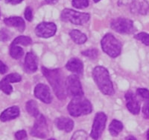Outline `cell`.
Listing matches in <instances>:
<instances>
[{
  "label": "cell",
  "mask_w": 149,
  "mask_h": 140,
  "mask_svg": "<svg viewBox=\"0 0 149 140\" xmlns=\"http://www.w3.org/2000/svg\"><path fill=\"white\" fill-rule=\"evenodd\" d=\"M42 72L46 80L51 84L52 88L58 98L63 100L66 98V82L63 78V73L61 69H49L45 67H42Z\"/></svg>",
  "instance_id": "6da1fadb"
},
{
  "label": "cell",
  "mask_w": 149,
  "mask_h": 140,
  "mask_svg": "<svg viewBox=\"0 0 149 140\" xmlns=\"http://www.w3.org/2000/svg\"><path fill=\"white\" fill-rule=\"evenodd\" d=\"M93 77L98 89L102 91V93L107 96L114 94L115 91L113 85L110 80V74L107 68L102 66L95 67L93 71Z\"/></svg>",
  "instance_id": "7a4b0ae2"
},
{
  "label": "cell",
  "mask_w": 149,
  "mask_h": 140,
  "mask_svg": "<svg viewBox=\"0 0 149 140\" xmlns=\"http://www.w3.org/2000/svg\"><path fill=\"white\" fill-rule=\"evenodd\" d=\"M67 109L72 117H78L90 114L93 110V107L88 100L83 96H79L72 98L68 105Z\"/></svg>",
  "instance_id": "3957f363"
},
{
  "label": "cell",
  "mask_w": 149,
  "mask_h": 140,
  "mask_svg": "<svg viewBox=\"0 0 149 140\" xmlns=\"http://www.w3.org/2000/svg\"><path fill=\"white\" fill-rule=\"evenodd\" d=\"M101 45L104 52L112 58L119 56L122 52V43L111 34H107L104 36Z\"/></svg>",
  "instance_id": "277c9868"
},
{
  "label": "cell",
  "mask_w": 149,
  "mask_h": 140,
  "mask_svg": "<svg viewBox=\"0 0 149 140\" xmlns=\"http://www.w3.org/2000/svg\"><path fill=\"white\" fill-rule=\"evenodd\" d=\"M61 18L62 21L71 22L76 25H82L88 22L90 15L86 13H81L69 8H65L61 12Z\"/></svg>",
  "instance_id": "5b68a950"
},
{
  "label": "cell",
  "mask_w": 149,
  "mask_h": 140,
  "mask_svg": "<svg viewBox=\"0 0 149 140\" xmlns=\"http://www.w3.org/2000/svg\"><path fill=\"white\" fill-rule=\"evenodd\" d=\"M66 88L67 95L72 98L83 96L84 91L78 75H70L66 78Z\"/></svg>",
  "instance_id": "8992f818"
},
{
  "label": "cell",
  "mask_w": 149,
  "mask_h": 140,
  "mask_svg": "<svg viewBox=\"0 0 149 140\" xmlns=\"http://www.w3.org/2000/svg\"><path fill=\"white\" fill-rule=\"evenodd\" d=\"M113 30L122 34H132L135 32L136 28L132 20L126 18H116L110 23Z\"/></svg>",
  "instance_id": "52a82bcc"
},
{
  "label": "cell",
  "mask_w": 149,
  "mask_h": 140,
  "mask_svg": "<svg viewBox=\"0 0 149 140\" xmlns=\"http://www.w3.org/2000/svg\"><path fill=\"white\" fill-rule=\"evenodd\" d=\"M31 135L34 137L40 139H44L47 137L49 134V128H48L47 121L44 116L40 114L36 117L34 125L31 129Z\"/></svg>",
  "instance_id": "ba28073f"
},
{
  "label": "cell",
  "mask_w": 149,
  "mask_h": 140,
  "mask_svg": "<svg viewBox=\"0 0 149 140\" xmlns=\"http://www.w3.org/2000/svg\"><path fill=\"white\" fill-rule=\"evenodd\" d=\"M107 121V116L103 112H98L95 114V119L93 121L90 137L94 140H98L102 135L104 130L105 125Z\"/></svg>",
  "instance_id": "9c48e42d"
},
{
  "label": "cell",
  "mask_w": 149,
  "mask_h": 140,
  "mask_svg": "<svg viewBox=\"0 0 149 140\" xmlns=\"http://www.w3.org/2000/svg\"><path fill=\"white\" fill-rule=\"evenodd\" d=\"M57 31V26L53 22H42L35 28V34L38 37L47 39L52 37Z\"/></svg>",
  "instance_id": "30bf717a"
},
{
  "label": "cell",
  "mask_w": 149,
  "mask_h": 140,
  "mask_svg": "<svg viewBox=\"0 0 149 140\" xmlns=\"http://www.w3.org/2000/svg\"><path fill=\"white\" fill-rule=\"evenodd\" d=\"M34 96L36 98L42 101L46 104H49L52 102V97L51 92L49 87L44 84H38L36 85L34 91Z\"/></svg>",
  "instance_id": "8fae6325"
},
{
  "label": "cell",
  "mask_w": 149,
  "mask_h": 140,
  "mask_svg": "<svg viewBox=\"0 0 149 140\" xmlns=\"http://www.w3.org/2000/svg\"><path fill=\"white\" fill-rule=\"evenodd\" d=\"M126 106L129 111L134 115L139 114L140 111V102L132 91H127L125 93Z\"/></svg>",
  "instance_id": "7c38bea8"
},
{
  "label": "cell",
  "mask_w": 149,
  "mask_h": 140,
  "mask_svg": "<svg viewBox=\"0 0 149 140\" xmlns=\"http://www.w3.org/2000/svg\"><path fill=\"white\" fill-rule=\"evenodd\" d=\"M38 68V60L35 54L32 52L27 53L24 63V69L26 73H32Z\"/></svg>",
  "instance_id": "4fadbf2b"
},
{
  "label": "cell",
  "mask_w": 149,
  "mask_h": 140,
  "mask_svg": "<svg viewBox=\"0 0 149 140\" xmlns=\"http://www.w3.org/2000/svg\"><path fill=\"white\" fill-rule=\"evenodd\" d=\"M148 10L149 5L146 0H132L130 4V10L133 14L146 15Z\"/></svg>",
  "instance_id": "5bb4252c"
},
{
  "label": "cell",
  "mask_w": 149,
  "mask_h": 140,
  "mask_svg": "<svg viewBox=\"0 0 149 140\" xmlns=\"http://www.w3.org/2000/svg\"><path fill=\"white\" fill-rule=\"evenodd\" d=\"M66 68L71 71L74 74L82 75L84 72V65L81 61L78 58H72L68 61L66 65Z\"/></svg>",
  "instance_id": "9a60e30c"
},
{
  "label": "cell",
  "mask_w": 149,
  "mask_h": 140,
  "mask_svg": "<svg viewBox=\"0 0 149 140\" xmlns=\"http://www.w3.org/2000/svg\"><path fill=\"white\" fill-rule=\"evenodd\" d=\"M55 125L59 130L70 133L74 128V121L67 117H59L55 120Z\"/></svg>",
  "instance_id": "2e32d148"
},
{
  "label": "cell",
  "mask_w": 149,
  "mask_h": 140,
  "mask_svg": "<svg viewBox=\"0 0 149 140\" xmlns=\"http://www.w3.org/2000/svg\"><path fill=\"white\" fill-rule=\"evenodd\" d=\"M6 25L17 28L19 32H23L26 28V24L23 19L19 16H11L6 18L4 20Z\"/></svg>",
  "instance_id": "e0dca14e"
},
{
  "label": "cell",
  "mask_w": 149,
  "mask_h": 140,
  "mask_svg": "<svg viewBox=\"0 0 149 140\" xmlns=\"http://www.w3.org/2000/svg\"><path fill=\"white\" fill-rule=\"evenodd\" d=\"M19 115V108L17 106H12L4 110L0 115V120L2 121H8L14 119Z\"/></svg>",
  "instance_id": "ac0fdd59"
},
{
  "label": "cell",
  "mask_w": 149,
  "mask_h": 140,
  "mask_svg": "<svg viewBox=\"0 0 149 140\" xmlns=\"http://www.w3.org/2000/svg\"><path fill=\"white\" fill-rule=\"evenodd\" d=\"M70 36L73 42L78 45L84 44L87 40L86 36L78 30H72L70 33Z\"/></svg>",
  "instance_id": "d6986e66"
},
{
  "label": "cell",
  "mask_w": 149,
  "mask_h": 140,
  "mask_svg": "<svg viewBox=\"0 0 149 140\" xmlns=\"http://www.w3.org/2000/svg\"><path fill=\"white\" fill-rule=\"evenodd\" d=\"M123 129V125L120 121L113 119L109 126V131L113 137H117Z\"/></svg>",
  "instance_id": "ffe728a7"
},
{
  "label": "cell",
  "mask_w": 149,
  "mask_h": 140,
  "mask_svg": "<svg viewBox=\"0 0 149 140\" xmlns=\"http://www.w3.org/2000/svg\"><path fill=\"white\" fill-rule=\"evenodd\" d=\"M26 108L29 114L31 115V117H34V118L37 117L40 114L38 107H37V102L34 100H29V102H27L26 105Z\"/></svg>",
  "instance_id": "44dd1931"
},
{
  "label": "cell",
  "mask_w": 149,
  "mask_h": 140,
  "mask_svg": "<svg viewBox=\"0 0 149 140\" xmlns=\"http://www.w3.org/2000/svg\"><path fill=\"white\" fill-rule=\"evenodd\" d=\"M24 54L23 49L22 47H19L17 45H12L10 47V55L12 58L15 59H20Z\"/></svg>",
  "instance_id": "7402d4cb"
},
{
  "label": "cell",
  "mask_w": 149,
  "mask_h": 140,
  "mask_svg": "<svg viewBox=\"0 0 149 140\" xmlns=\"http://www.w3.org/2000/svg\"><path fill=\"white\" fill-rule=\"evenodd\" d=\"M32 43V40L29 36H19L18 37L16 38L12 45H22L24 46H28Z\"/></svg>",
  "instance_id": "603a6c76"
},
{
  "label": "cell",
  "mask_w": 149,
  "mask_h": 140,
  "mask_svg": "<svg viewBox=\"0 0 149 140\" xmlns=\"http://www.w3.org/2000/svg\"><path fill=\"white\" fill-rule=\"evenodd\" d=\"M0 89L2 90L4 93L8 95L12 93V91H13V88L10 85V82L5 80V78L2 79L0 82Z\"/></svg>",
  "instance_id": "cb8c5ba5"
},
{
  "label": "cell",
  "mask_w": 149,
  "mask_h": 140,
  "mask_svg": "<svg viewBox=\"0 0 149 140\" xmlns=\"http://www.w3.org/2000/svg\"><path fill=\"white\" fill-rule=\"evenodd\" d=\"M89 0H72V5L78 9H84L89 6Z\"/></svg>",
  "instance_id": "d4e9b609"
},
{
  "label": "cell",
  "mask_w": 149,
  "mask_h": 140,
  "mask_svg": "<svg viewBox=\"0 0 149 140\" xmlns=\"http://www.w3.org/2000/svg\"><path fill=\"white\" fill-rule=\"evenodd\" d=\"M134 37L139 41H140L142 44L149 46V34H147V33L141 32L134 36Z\"/></svg>",
  "instance_id": "484cf974"
},
{
  "label": "cell",
  "mask_w": 149,
  "mask_h": 140,
  "mask_svg": "<svg viewBox=\"0 0 149 140\" xmlns=\"http://www.w3.org/2000/svg\"><path fill=\"white\" fill-rule=\"evenodd\" d=\"M5 79L10 83L19 82H20L22 80V77H21L20 75L17 73H10V74L7 75L5 77Z\"/></svg>",
  "instance_id": "4316f807"
},
{
  "label": "cell",
  "mask_w": 149,
  "mask_h": 140,
  "mask_svg": "<svg viewBox=\"0 0 149 140\" xmlns=\"http://www.w3.org/2000/svg\"><path fill=\"white\" fill-rule=\"evenodd\" d=\"M82 55L86 56V57L90 58V59H96L97 56L98 55V50L95 49V48H92V49L86 50V51H82Z\"/></svg>",
  "instance_id": "83f0119b"
},
{
  "label": "cell",
  "mask_w": 149,
  "mask_h": 140,
  "mask_svg": "<svg viewBox=\"0 0 149 140\" xmlns=\"http://www.w3.org/2000/svg\"><path fill=\"white\" fill-rule=\"evenodd\" d=\"M71 140H87L86 133L83 130H78L73 134Z\"/></svg>",
  "instance_id": "f1b7e54d"
},
{
  "label": "cell",
  "mask_w": 149,
  "mask_h": 140,
  "mask_svg": "<svg viewBox=\"0 0 149 140\" xmlns=\"http://www.w3.org/2000/svg\"><path fill=\"white\" fill-rule=\"evenodd\" d=\"M136 93L146 102H149V91L146 88H138Z\"/></svg>",
  "instance_id": "f546056e"
},
{
  "label": "cell",
  "mask_w": 149,
  "mask_h": 140,
  "mask_svg": "<svg viewBox=\"0 0 149 140\" xmlns=\"http://www.w3.org/2000/svg\"><path fill=\"white\" fill-rule=\"evenodd\" d=\"M10 39V33L7 29L2 28L0 30V41L6 42Z\"/></svg>",
  "instance_id": "4dcf8cb0"
},
{
  "label": "cell",
  "mask_w": 149,
  "mask_h": 140,
  "mask_svg": "<svg viewBox=\"0 0 149 140\" xmlns=\"http://www.w3.org/2000/svg\"><path fill=\"white\" fill-rule=\"evenodd\" d=\"M25 18L29 22H31L33 19V11L31 7L26 8L25 10Z\"/></svg>",
  "instance_id": "1f68e13d"
},
{
  "label": "cell",
  "mask_w": 149,
  "mask_h": 140,
  "mask_svg": "<svg viewBox=\"0 0 149 140\" xmlns=\"http://www.w3.org/2000/svg\"><path fill=\"white\" fill-rule=\"evenodd\" d=\"M26 137H27V133L25 130H18L15 133V138L17 140H22L24 139H26Z\"/></svg>",
  "instance_id": "d6a6232c"
},
{
  "label": "cell",
  "mask_w": 149,
  "mask_h": 140,
  "mask_svg": "<svg viewBox=\"0 0 149 140\" xmlns=\"http://www.w3.org/2000/svg\"><path fill=\"white\" fill-rule=\"evenodd\" d=\"M142 114L146 119H149V102H146L142 108Z\"/></svg>",
  "instance_id": "836d02e7"
},
{
  "label": "cell",
  "mask_w": 149,
  "mask_h": 140,
  "mask_svg": "<svg viewBox=\"0 0 149 140\" xmlns=\"http://www.w3.org/2000/svg\"><path fill=\"white\" fill-rule=\"evenodd\" d=\"M8 69V68L7 65L5 63L2 62V61H0V73L1 74H4V73L7 72Z\"/></svg>",
  "instance_id": "e575fe53"
},
{
  "label": "cell",
  "mask_w": 149,
  "mask_h": 140,
  "mask_svg": "<svg viewBox=\"0 0 149 140\" xmlns=\"http://www.w3.org/2000/svg\"><path fill=\"white\" fill-rule=\"evenodd\" d=\"M23 0H5V2L7 3L11 4V5H17V4H19L22 2Z\"/></svg>",
  "instance_id": "d590c367"
},
{
  "label": "cell",
  "mask_w": 149,
  "mask_h": 140,
  "mask_svg": "<svg viewBox=\"0 0 149 140\" xmlns=\"http://www.w3.org/2000/svg\"><path fill=\"white\" fill-rule=\"evenodd\" d=\"M47 3L49 4H55L59 1V0H45Z\"/></svg>",
  "instance_id": "8d00e7d4"
},
{
  "label": "cell",
  "mask_w": 149,
  "mask_h": 140,
  "mask_svg": "<svg viewBox=\"0 0 149 140\" xmlns=\"http://www.w3.org/2000/svg\"><path fill=\"white\" fill-rule=\"evenodd\" d=\"M125 140H136V139L134 137H133V136H128V137H126V139Z\"/></svg>",
  "instance_id": "74e56055"
},
{
  "label": "cell",
  "mask_w": 149,
  "mask_h": 140,
  "mask_svg": "<svg viewBox=\"0 0 149 140\" xmlns=\"http://www.w3.org/2000/svg\"><path fill=\"white\" fill-rule=\"evenodd\" d=\"M147 139L149 140V129L147 131Z\"/></svg>",
  "instance_id": "f35d334b"
},
{
  "label": "cell",
  "mask_w": 149,
  "mask_h": 140,
  "mask_svg": "<svg viewBox=\"0 0 149 140\" xmlns=\"http://www.w3.org/2000/svg\"><path fill=\"white\" fill-rule=\"evenodd\" d=\"M93 1H94V2H95V3H96V2H98L99 1H101V0H93Z\"/></svg>",
  "instance_id": "ab89813d"
},
{
  "label": "cell",
  "mask_w": 149,
  "mask_h": 140,
  "mask_svg": "<svg viewBox=\"0 0 149 140\" xmlns=\"http://www.w3.org/2000/svg\"><path fill=\"white\" fill-rule=\"evenodd\" d=\"M49 140H56V139H49Z\"/></svg>",
  "instance_id": "60d3db41"
}]
</instances>
